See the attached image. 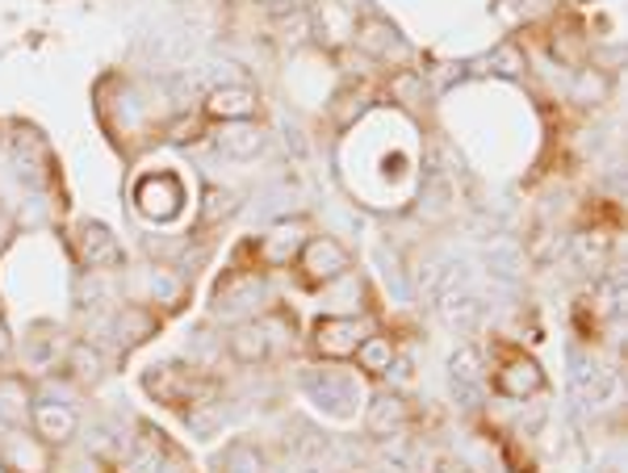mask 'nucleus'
I'll list each match as a JSON object with an SVG mask.
<instances>
[{"mask_svg":"<svg viewBox=\"0 0 628 473\" xmlns=\"http://www.w3.org/2000/svg\"><path fill=\"white\" fill-rule=\"evenodd\" d=\"M574 247H579V256L586 264L604 261V256H607V239L600 235V231H595V235H579V239H574Z\"/></svg>","mask_w":628,"mask_h":473,"instance_id":"obj_27","label":"nucleus"},{"mask_svg":"<svg viewBox=\"0 0 628 473\" xmlns=\"http://www.w3.org/2000/svg\"><path fill=\"white\" fill-rule=\"evenodd\" d=\"M239 210V197L231 189H206V206H202V227H218V222H227L231 214Z\"/></svg>","mask_w":628,"mask_h":473,"instance_id":"obj_21","label":"nucleus"},{"mask_svg":"<svg viewBox=\"0 0 628 473\" xmlns=\"http://www.w3.org/2000/svg\"><path fill=\"white\" fill-rule=\"evenodd\" d=\"M71 243H76V256L84 268H117L122 264V247L105 222H80Z\"/></svg>","mask_w":628,"mask_h":473,"instance_id":"obj_5","label":"nucleus"},{"mask_svg":"<svg viewBox=\"0 0 628 473\" xmlns=\"http://www.w3.org/2000/svg\"><path fill=\"white\" fill-rule=\"evenodd\" d=\"M365 424H369V436H377V440H395L411 424V406L402 403L398 394H377L369 403V419Z\"/></svg>","mask_w":628,"mask_h":473,"instance_id":"obj_9","label":"nucleus"},{"mask_svg":"<svg viewBox=\"0 0 628 473\" xmlns=\"http://www.w3.org/2000/svg\"><path fill=\"white\" fill-rule=\"evenodd\" d=\"M147 394L156 399V403L172 406V411H193L202 394H209V381H202L193 369H181V365H160V369H147Z\"/></svg>","mask_w":628,"mask_h":473,"instance_id":"obj_1","label":"nucleus"},{"mask_svg":"<svg viewBox=\"0 0 628 473\" xmlns=\"http://www.w3.org/2000/svg\"><path fill=\"white\" fill-rule=\"evenodd\" d=\"M298 268L310 285H327V281H340L349 277L352 268V252L340 243V239H327V235H310L298 252Z\"/></svg>","mask_w":628,"mask_h":473,"instance_id":"obj_3","label":"nucleus"},{"mask_svg":"<svg viewBox=\"0 0 628 473\" xmlns=\"http://www.w3.org/2000/svg\"><path fill=\"white\" fill-rule=\"evenodd\" d=\"M114 332H117V344H126V348L147 344V339L156 335V314H151L147 307H122Z\"/></svg>","mask_w":628,"mask_h":473,"instance_id":"obj_15","label":"nucleus"},{"mask_svg":"<svg viewBox=\"0 0 628 473\" xmlns=\"http://www.w3.org/2000/svg\"><path fill=\"white\" fill-rule=\"evenodd\" d=\"M30 424H34V436L43 445L59 449V445H68L71 436L80 431V415L68 403H34L30 406Z\"/></svg>","mask_w":628,"mask_h":473,"instance_id":"obj_7","label":"nucleus"},{"mask_svg":"<svg viewBox=\"0 0 628 473\" xmlns=\"http://www.w3.org/2000/svg\"><path fill=\"white\" fill-rule=\"evenodd\" d=\"M256 93L243 89V84H222L206 96V118L214 122H248L256 114Z\"/></svg>","mask_w":628,"mask_h":473,"instance_id":"obj_8","label":"nucleus"},{"mask_svg":"<svg viewBox=\"0 0 628 473\" xmlns=\"http://www.w3.org/2000/svg\"><path fill=\"white\" fill-rule=\"evenodd\" d=\"M352 43H356V50H361V55H369V59H390V50L402 47L398 30L386 22V18H365V22L356 25Z\"/></svg>","mask_w":628,"mask_h":473,"instance_id":"obj_11","label":"nucleus"},{"mask_svg":"<svg viewBox=\"0 0 628 473\" xmlns=\"http://www.w3.org/2000/svg\"><path fill=\"white\" fill-rule=\"evenodd\" d=\"M218 147H222L231 160H252L260 147H264V139H260V130L252 122H222V139H218Z\"/></svg>","mask_w":628,"mask_h":473,"instance_id":"obj_17","label":"nucleus"},{"mask_svg":"<svg viewBox=\"0 0 628 473\" xmlns=\"http://www.w3.org/2000/svg\"><path fill=\"white\" fill-rule=\"evenodd\" d=\"M419 89H423V80H419L415 71H398L395 80H390V93L402 101V105H419Z\"/></svg>","mask_w":628,"mask_h":473,"instance_id":"obj_24","label":"nucleus"},{"mask_svg":"<svg viewBox=\"0 0 628 473\" xmlns=\"http://www.w3.org/2000/svg\"><path fill=\"white\" fill-rule=\"evenodd\" d=\"M356 365H361V373H369V378H386L390 369H395V339L381 332H369L361 339V348L352 356Z\"/></svg>","mask_w":628,"mask_h":473,"instance_id":"obj_12","label":"nucleus"},{"mask_svg":"<svg viewBox=\"0 0 628 473\" xmlns=\"http://www.w3.org/2000/svg\"><path fill=\"white\" fill-rule=\"evenodd\" d=\"M369 335V323L365 319H352V314H323L310 332V344L323 360H352L361 339Z\"/></svg>","mask_w":628,"mask_h":473,"instance_id":"obj_2","label":"nucleus"},{"mask_svg":"<svg viewBox=\"0 0 628 473\" xmlns=\"http://www.w3.org/2000/svg\"><path fill=\"white\" fill-rule=\"evenodd\" d=\"M227 348H231V356L239 365H260V360L273 356V332H269L264 319H252V323L235 327L231 339H227Z\"/></svg>","mask_w":628,"mask_h":473,"instance_id":"obj_10","label":"nucleus"},{"mask_svg":"<svg viewBox=\"0 0 628 473\" xmlns=\"http://www.w3.org/2000/svg\"><path fill=\"white\" fill-rule=\"evenodd\" d=\"M361 114H365V93H344L331 109V118L340 126H352V118H361Z\"/></svg>","mask_w":628,"mask_h":473,"instance_id":"obj_25","label":"nucleus"},{"mask_svg":"<svg viewBox=\"0 0 628 473\" xmlns=\"http://www.w3.org/2000/svg\"><path fill=\"white\" fill-rule=\"evenodd\" d=\"M68 373L80 381V385H93V381H101V373H105V360H101V353H96L93 344H71Z\"/></svg>","mask_w":628,"mask_h":473,"instance_id":"obj_19","label":"nucleus"},{"mask_svg":"<svg viewBox=\"0 0 628 473\" xmlns=\"http://www.w3.org/2000/svg\"><path fill=\"white\" fill-rule=\"evenodd\" d=\"M586 47H591V38L579 22H561V30H553V59L561 68H586Z\"/></svg>","mask_w":628,"mask_h":473,"instance_id":"obj_13","label":"nucleus"},{"mask_svg":"<svg viewBox=\"0 0 628 473\" xmlns=\"http://www.w3.org/2000/svg\"><path fill=\"white\" fill-rule=\"evenodd\" d=\"M202 139V118H176L168 126V142H197Z\"/></svg>","mask_w":628,"mask_h":473,"instance_id":"obj_26","label":"nucleus"},{"mask_svg":"<svg viewBox=\"0 0 628 473\" xmlns=\"http://www.w3.org/2000/svg\"><path fill=\"white\" fill-rule=\"evenodd\" d=\"M453 381H461V385H478L482 381V365H478L473 348H466V353L453 360Z\"/></svg>","mask_w":628,"mask_h":473,"instance_id":"obj_23","label":"nucleus"},{"mask_svg":"<svg viewBox=\"0 0 628 473\" xmlns=\"http://www.w3.org/2000/svg\"><path fill=\"white\" fill-rule=\"evenodd\" d=\"M139 206L147 214L156 210L160 218H172L176 206H181V185H176L172 176H151V181L139 185Z\"/></svg>","mask_w":628,"mask_h":473,"instance_id":"obj_14","label":"nucleus"},{"mask_svg":"<svg viewBox=\"0 0 628 473\" xmlns=\"http://www.w3.org/2000/svg\"><path fill=\"white\" fill-rule=\"evenodd\" d=\"M540 385H545V373H540V365H536L533 356H524V353L507 356V360L499 365V373H494V390L515 399V403L540 394Z\"/></svg>","mask_w":628,"mask_h":473,"instance_id":"obj_6","label":"nucleus"},{"mask_svg":"<svg viewBox=\"0 0 628 473\" xmlns=\"http://www.w3.org/2000/svg\"><path fill=\"white\" fill-rule=\"evenodd\" d=\"M0 465L4 473H50V445L22 427H9V436L0 440Z\"/></svg>","mask_w":628,"mask_h":473,"instance_id":"obj_4","label":"nucleus"},{"mask_svg":"<svg viewBox=\"0 0 628 473\" xmlns=\"http://www.w3.org/2000/svg\"><path fill=\"white\" fill-rule=\"evenodd\" d=\"M218 470L222 473H269L264 470V457H260L256 445H248V440H235L227 445V452L218 457Z\"/></svg>","mask_w":628,"mask_h":473,"instance_id":"obj_20","label":"nucleus"},{"mask_svg":"<svg viewBox=\"0 0 628 473\" xmlns=\"http://www.w3.org/2000/svg\"><path fill=\"white\" fill-rule=\"evenodd\" d=\"M490 68L499 71V76H519V71L528 68V59H524V50L515 47V43H503L499 50H490Z\"/></svg>","mask_w":628,"mask_h":473,"instance_id":"obj_22","label":"nucleus"},{"mask_svg":"<svg viewBox=\"0 0 628 473\" xmlns=\"http://www.w3.org/2000/svg\"><path fill=\"white\" fill-rule=\"evenodd\" d=\"M30 406H34V399H30V385H25L18 373H9V378H0V419L9 427H18L30 415Z\"/></svg>","mask_w":628,"mask_h":473,"instance_id":"obj_16","label":"nucleus"},{"mask_svg":"<svg viewBox=\"0 0 628 473\" xmlns=\"http://www.w3.org/2000/svg\"><path fill=\"white\" fill-rule=\"evenodd\" d=\"M302 222H294V227H277L273 235L264 239V256L273 264H289L298 261V252H302Z\"/></svg>","mask_w":628,"mask_h":473,"instance_id":"obj_18","label":"nucleus"}]
</instances>
